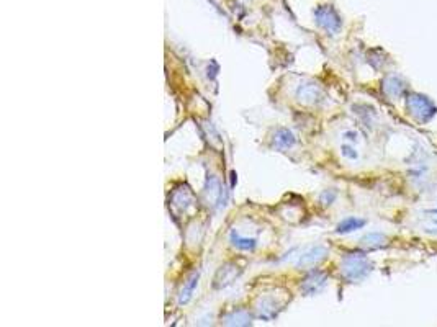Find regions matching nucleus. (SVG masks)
<instances>
[{
	"mask_svg": "<svg viewBox=\"0 0 437 327\" xmlns=\"http://www.w3.org/2000/svg\"><path fill=\"white\" fill-rule=\"evenodd\" d=\"M231 241L233 244L238 249H244V251H249V249H252L254 246H256V241L254 239H239L238 236H236L234 233H231Z\"/></svg>",
	"mask_w": 437,
	"mask_h": 327,
	"instance_id": "nucleus-10",
	"label": "nucleus"
},
{
	"mask_svg": "<svg viewBox=\"0 0 437 327\" xmlns=\"http://www.w3.org/2000/svg\"><path fill=\"white\" fill-rule=\"evenodd\" d=\"M431 213H437V210H434V211H431Z\"/></svg>",
	"mask_w": 437,
	"mask_h": 327,
	"instance_id": "nucleus-12",
	"label": "nucleus"
},
{
	"mask_svg": "<svg viewBox=\"0 0 437 327\" xmlns=\"http://www.w3.org/2000/svg\"><path fill=\"white\" fill-rule=\"evenodd\" d=\"M274 142H275V146L282 147V149H287V147L293 146L295 138L288 129H279L275 134V138H274Z\"/></svg>",
	"mask_w": 437,
	"mask_h": 327,
	"instance_id": "nucleus-8",
	"label": "nucleus"
},
{
	"mask_svg": "<svg viewBox=\"0 0 437 327\" xmlns=\"http://www.w3.org/2000/svg\"><path fill=\"white\" fill-rule=\"evenodd\" d=\"M342 151H344L346 156H349V157H352V159H356V157H357V154H356V152H351V151H352L351 147H342Z\"/></svg>",
	"mask_w": 437,
	"mask_h": 327,
	"instance_id": "nucleus-11",
	"label": "nucleus"
},
{
	"mask_svg": "<svg viewBox=\"0 0 437 327\" xmlns=\"http://www.w3.org/2000/svg\"><path fill=\"white\" fill-rule=\"evenodd\" d=\"M383 90H385L390 95V97H400V95L405 93L406 85H405V82L400 79V77L392 75V77H388V79L385 80Z\"/></svg>",
	"mask_w": 437,
	"mask_h": 327,
	"instance_id": "nucleus-5",
	"label": "nucleus"
},
{
	"mask_svg": "<svg viewBox=\"0 0 437 327\" xmlns=\"http://www.w3.org/2000/svg\"><path fill=\"white\" fill-rule=\"evenodd\" d=\"M406 108H408L410 115L415 118V120L421 123H428L429 120H433V116L437 111L433 100H429L428 97L419 93L408 95V98H406Z\"/></svg>",
	"mask_w": 437,
	"mask_h": 327,
	"instance_id": "nucleus-1",
	"label": "nucleus"
},
{
	"mask_svg": "<svg viewBox=\"0 0 437 327\" xmlns=\"http://www.w3.org/2000/svg\"><path fill=\"white\" fill-rule=\"evenodd\" d=\"M372 270V265L365 255H351L342 262V275L349 282H359L364 280Z\"/></svg>",
	"mask_w": 437,
	"mask_h": 327,
	"instance_id": "nucleus-2",
	"label": "nucleus"
},
{
	"mask_svg": "<svg viewBox=\"0 0 437 327\" xmlns=\"http://www.w3.org/2000/svg\"><path fill=\"white\" fill-rule=\"evenodd\" d=\"M326 247L323 246H316V247H311L308 252H305L303 255L300 257L298 260V265L301 267H306V265H315L318 262H321L324 257H326Z\"/></svg>",
	"mask_w": 437,
	"mask_h": 327,
	"instance_id": "nucleus-3",
	"label": "nucleus"
},
{
	"mask_svg": "<svg viewBox=\"0 0 437 327\" xmlns=\"http://www.w3.org/2000/svg\"><path fill=\"white\" fill-rule=\"evenodd\" d=\"M324 285H326V275H324L323 272H313L311 275L305 280L303 290L308 295H313V293H318L320 290H323Z\"/></svg>",
	"mask_w": 437,
	"mask_h": 327,
	"instance_id": "nucleus-4",
	"label": "nucleus"
},
{
	"mask_svg": "<svg viewBox=\"0 0 437 327\" xmlns=\"http://www.w3.org/2000/svg\"><path fill=\"white\" fill-rule=\"evenodd\" d=\"M362 226H365V221L364 219H357V218H347L344 219L339 226H338V233L339 234H347V233H352V231L356 229H360Z\"/></svg>",
	"mask_w": 437,
	"mask_h": 327,
	"instance_id": "nucleus-7",
	"label": "nucleus"
},
{
	"mask_svg": "<svg viewBox=\"0 0 437 327\" xmlns=\"http://www.w3.org/2000/svg\"><path fill=\"white\" fill-rule=\"evenodd\" d=\"M198 283V273H195V275L188 280V285L185 287V290H182V295H180V303H187L188 300H190V296L193 293V288L197 287Z\"/></svg>",
	"mask_w": 437,
	"mask_h": 327,
	"instance_id": "nucleus-9",
	"label": "nucleus"
},
{
	"mask_svg": "<svg viewBox=\"0 0 437 327\" xmlns=\"http://www.w3.org/2000/svg\"><path fill=\"white\" fill-rule=\"evenodd\" d=\"M362 246L369 247V249H380L387 244V237L380 234V233H372V234H367L365 237H362Z\"/></svg>",
	"mask_w": 437,
	"mask_h": 327,
	"instance_id": "nucleus-6",
	"label": "nucleus"
}]
</instances>
